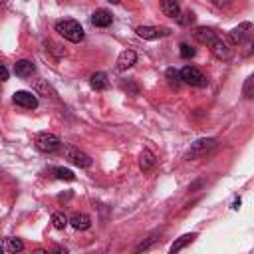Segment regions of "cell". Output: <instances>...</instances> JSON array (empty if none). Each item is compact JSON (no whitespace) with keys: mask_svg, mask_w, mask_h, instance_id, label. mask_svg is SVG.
I'll return each instance as SVG.
<instances>
[{"mask_svg":"<svg viewBox=\"0 0 254 254\" xmlns=\"http://www.w3.org/2000/svg\"><path fill=\"white\" fill-rule=\"evenodd\" d=\"M46 48H48L56 58H62V56L65 54V52H64V48H60V46H58V44H54L52 40H48V42H46Z\"/></svg>","mask_w":254,"mask_h":254,"instance_id":"cell-25","label":"cell"},{"mask_svg":"<svg viewBox=\"0 0 254 254\" xmlns=\"http://www.w3.org/2000/svg\"><path fill=\"white\" fill-rule=\"evenodd\" d=\"M107 2H111V4H119V0H107Z\"/></svg>","mask_w":254,"mask_h":254,"instance_id":"cell-32","label":"cell"},{"mask_svg":"<svg viewBox=\"0 0 254 254\" xmlns=\"http://www.w3.org/2000/svg\"><path fill=\"white\" fill-rule=\"evenodd\" d=\"M75 230H87L89 226H91V218L87 216V214H83V212H77V214H73L69 220H67Z\"/></svg>","mask_w":254,"mask_h":254,"instance_id":"cell-14","label":"cell"},{"mask_svg":"<svg viewBox=\"0 0 254 254\" xmlns=\"http://www.w3.org/2000/svg\"><path fill=\"white\" fill-rule=\"evenodd\" d=\"M161 10L165 16L169 18H177L181 8H179V0H161Z\"/></svg>","mask_w":254,"mask_h":254,"instance_id":"cell-17","label":"cell"},{"mask_svg":"<svg viewBox=\"0 0 254 254\" xmlns=\"http://www.w3.org/2000/svg\"><path fill=\"white\" fill-rule=\"evenodd\" d=\"M214 145H216V141H214L212 137H206V139H198V141H194V143H192V147H190V151H189V159H198V157L206 155Z\"/></svg>","mask_w":254,"mask_h":254,"instance_id":"cell-5","label":"cell"},{"mask_svg":"<svg viewBox=\"0 0 254 254\" xmlns=\"http://www.w3.org/2000/svg\"><path fill=\"white\" fill-rule=\"evenodd\" d=\"M135 62H137V54H135L133 50H123V52L119 54V58H117V69H119V71H125V69H129Z\"/></svg>","mask_w":254,"mask_h":254,"instance_id":"cell-11","label":"cell"},{"mask_svg":"<svg viewBox=\"0 0 254 254\" xmlns=\"http://www.w3.org/2000/svg\"><path fill=\"white\" fill-rule=\"evenodd\" d=\"M0 252H4V246H2V244H0Z\"/></svg>","mask_w":254,"mask_h":254,"instance_id":"cell-33","label":"cell"},{"mask_svg":"<svg viewBox=\"0 0 254 254\" xmlns=\"http://www.w3.org/2000/svg\"><path fill=\"white\" fill-rule=\"evenodd\" d=\"M196 238V232H190V234H183L177 242H173V246H171V252L175 254V252H179V250H183L185 246H189L192 240Z\"/></svg>","mask_w":254,"mask_h":254,"instance_id":"cell-18","label":"cell"},{"mask_svg":"<svg viewBox=\"0 0 254 254\" xmlns=\"http://www.w3.org/2000/svg\"><path fill=\"white\" fill-rule=\"evenodd\" d=\"M6 79H8V69L0 64V81H6Z\"/></svg>","mask_w":254,"mask_h":254,"instance_id":"cell-30","label":"cell"},{"mask_svg":"<svg viewBox=\"0 0 254 254\" xmlns=\"http://www.w3.org/2000/svg\"><path fill=\"white\" fill-rule=\"evenodd\" d=\"M192 34H194V38H196L200 44H206V46H208L212 40H216V38H218V36H216V32H214L212 28H196Z\"/></svg>","mask_w":254,"mask_h":254,"instance_id":"cell-15","label":"cell"},{"mask_svg":"<svg viewBox=\"0 0 254 254\" xmlns=\"http://www.w3.org/2000/svg\"><path fill=\"white\" fill-rule=\"evenodd\" d=\"M34 71H36V65L30 60H20V62L14 64V73L18 77H32Z\"/></svg>","mask_w":254,"mask_h":254,"instance_id":"cell-12","label":"cell"},{"mask_svg":"<svg viewBox=\"0 0 254 254\" xmlns=\"http://www.w3.org/2000/svg\"><path fill=\"white\" fill-rule=\"evenodd\" d=\"M56 32H58L60 36H64L65 40L73 42V44H77V42H81V40L85 38L81 24L75 22V20H69V18H67V20H60V22H56Z\"/></svg>","mask_w":254,"mask_h":254,"instance_id":"cell-1","label":"cell"},{"mask_svg":"<svg viewBox=\"0 0 254 254\" xmlns=\"http://www.w3.org/2000/svg\"><path fill=\"white\" fill-rule=\"evenodd\" d=\"M135 32L143 40H157V38H163V36H169L171 34L169 28H155V26H139Z\"/></svg>","mask_w":254,"mask_h":254,"instance_id":"cell-6","label":"cell"},{"mask_svg":"<svg viewBox=\"0 0 254 254\" xmlns=\"http://www.w3.org/2000/svg\"><path fill=\"white\" fill-rule=\"evenodd\" d=\"M208 46H210V52H212L218 60H230V58H232V50H230V46H228L224 40L216 38V40H212Z\"/></svg>","mask_w":254,"mask_h":254,"instance_id":"cell-9","label":"cell"},{"mask_svg":"<svg viewBox=\"0 0 254 254\" xmlns=\"http://www.w3.org/2000/svg\"><path fill=\"white\" fill-rule=\"evenodd\" d=\"M155 165H157L155 155L149 149H143L141 155H139V167H141V171H151Z\"/></svg>","mask_w":254,"mask_h":254,"instance_id":"cell-16","label":"cell"},{"mask_svg":"<svg viewBox=\"0 0 254 254\" xmlns=\"http://www.w3.org/2000/svg\"><path fill=\"white\" fill-rule=\"evenodd\" d=\"M4 250L10 252V254H16V252H22L24 250V244L20 238H6L4 240Z\"/></svg>","mask_w":254,"mask_h":254,"instance_id":"cell-20","label":"cell"},{"mask_svg":"<svg viewBox=\"0 0 254 254\" xmlns=\"http://www.w3.org/2000/svg\"><path fill=\"white\" fill-rule=\"evenodd\" d=\"M214 6H218V8H226V6H230V0H210Z\"/></svg>","mask_w":254,"mask_h":254,"instance_id":"cell-29","label":"cell"},{"mask_svg":"<svg viewBox=\"0 0 254 254\" xmlns=\"http://www.w3.org/2000/svg\"><path fill=\"white\" fill-rule=\"evenodd\" d=\"M165 77H167V81H169V85H171L173 89H179L181 83H183V79H181V71L175 69V67H169L167 73H165Z\"/></svg>","mask_w":254,"mask_h":254,"instance_id":"cell-19","label":"cell"},{"mask_svg":"<svg viewBox=\"0 0 254 254\" xmlns=\"http://www.w3.org/2000/svg\"><path fill=\"white\" fill-rule=\"evenodd\" d=\"M34 143H36V147H38L40 151H44V153H54V151H58L60 145H62L60 137L54 135V133H48V131L38 133L36 139H34Z\"/></svg>","mask_w":254,"mask_h":254,"instance_id":"cell-2","label":"cell"},{"mask_svg":"<svg viewBox=\"0 0 254 254\" xmlns=\"http://www.w3.org/2000/svg\"><path fill=\"white\" fill-rule=\"evenodd\" d=\"M12 101L16 105L24 107V109H36L38 107V99H36V95L32 91H16L12 95Z\"/></svg>","mask_w":254,"mask_h":254,"instance_id":"cell-7","label":"cell"},{"mask_svg":"<svg viewBox=\"0 0 254 254\" xmlns=\"http://www.w3.org/2000/svg\"><path fill=\"white\" fill-rule=\"evenodd\" d=\"M111 22H113V16L105 8H99L91 14V24L97 26V28H107V26H111Z\"/></svg>","mask_w":254,"mask_h":254,"instance_id":"cell-10","label":"cell"},{"mask_svg":"<svg viewBox=\"0 0 254 254\" xmlns=\"http://www.w3.org/2000/svg\"><path fill=\"white\" fill-rule=\"evenodd\" d=\"M52 224H54V228L64 230V228L67 226V216H65L64 212H54V214H52Z\"/></svg>","mask_w":254,"mask_h":254,"instance_id":"cell-21","label":"cell"},{"mask_svg":"<svg viewBox=\"0 0 254 254\" xmlns=\"http://www.w3.org/2000/svg\"><path fill=\"white\" fill-rule=\"evenodd\" d=\"M250 30H252V24H250V22H242L240 26L232 28V30L228 32V40H230V44H242V42L248 38Z\"/></svg>","mask_w":254,"mask_h":254,"instance_id":"cell-8","label":"cell"},{"mask_svg":"<svg viewBox=\"0 0 254 254\" xmlns=\"http://www.w3.org/2000/svg\"><path fill=\"white\" fill-rule=\"evenodd\" d=\"M8 2H10V0H0V6H6Z\"/></svg>","mask_w":254,"mask_h":254,"instance_id":"cell-31","label":"cell"},{"mask_svg":"<svg viewBox=\"0 0 254 254\" xmlns=\"http://www.w3.org/2000/svg\"><path fill=\"white\" fill-rule=\"evenodd\" d=\"M242 93H244V97H246V99H252V95H254V77H252V75H250V77H246Z\"/></svg>","mask_w":254,"mask_h":254,"instance_id":"cell-23","label":"cell"},{"mask_svg":"<svg viewBox=\"0 0 254 254\" xmlns=\"http://www.w3.org/2000/svg\"><path fill=\"white\" fill-rule=\"evenodd\" d=\"M153 242H157V234H153V236H149L145 242H141V244H137V248H135V252H141V250H147Z\"/></svg>","mask_w":254,"mask_h":254,"instance_id":"cell-27","label":"cell"},{"mask_svg":"<svg viewBox=\"0 0 254 254\" xmlns=\"http://www.w3.org/2000/svg\"><path fill=\"white\" fill-rule=\"evenodd\" d=\"M64 153H65V159H67L69 163H73L75 167H81V169L91 167V157H89L87 153L79 151L77 147H73V145H64Z\"/></svg>","mask_w":254,"mask_h":254,"instance_id":"cell-3","label":"cell"},{"mask_svg":"<svg viewBox=\"0 0 254 254\" xmlns=\"http://www.w3.org/2000/svg\"><path fill=\"white\" fill-rule=\"evenodd\" d=\"M181 58H185V60H190L194 54H196V50L192 48V46H189V44H181Z\"/></svg>","mask_w":254,"mask_h":254,"instance_id":"cell-24","label":"cell"},{"mask_svg":"<svg viewBox=\"0 0 254 254\" xmlns=\"http://www.w3.org/2000/svg\"><path fill=\"white\" fill-rule=\"evenodd\" d=\"M54 173H56V179H60V181H73L75 179V175L69 169H64V167H56Z\"/></svg>","mask_w":254,"mask_h":254,"instance_id":"cell-22","label":"cell"},{"mask_svg":"<svg viewBox=\"0 0 254 254\" xmlns=\"http://www.w3.org/2000/svg\"><path fill=\"white\" fill-rule=\"evenodd\" d=\"M181 79L189 85H194V87H204L206 85V77L202 75V71L194 65H185L181 69Z\"/></svg>","mask_w":254,"mask_h":254,"instance_id":"cell-4","label":"cell"},{"mask_svg":"<svg viewBox=\"0 0 254 254\" xmlns=\"http://www.w3.org/2000/svg\"><path fill=\"white\" fill-rule=\"evenodd\" d=\"M89 85H91L95 91H103V89L109 87V79H107V75H105L103 71H95V73L89 77Z\"/></svg>","mask_w":254,"mask_h":254,"instance_id":"cell-13","label":"cell"},{"mask_svg":"<svg viewBox=\"0 0 254 254\" xmlns=\"http://www.w3.org/2000/svg\"><path fill=\"white\" fill-rule=\"evenodd\" d=\"M177 20H179V24L189 26V24H192V22H194V14H192V12H185L183 16L179 14V16H177Z\"/></svg>","mask_w":254,"mask_h":254,"instance_id":"cell-26","label":"cell"},{"mask_svg":"<svg viewBox=\"0 0 254 254\" xmlns=\"http://www.w3.org/2000/svg\"><path fill=\"white\" fill-rule=\"evenodd\" d=\"M121 87H123L125 91H131L133 95H137V93H139V89H137V85H135L133 81H123V83H121Z\"/></svg>","mask_w":254,"mask_h":254,"instance_id":"cell-28","label":"cell"}]
</instances>
